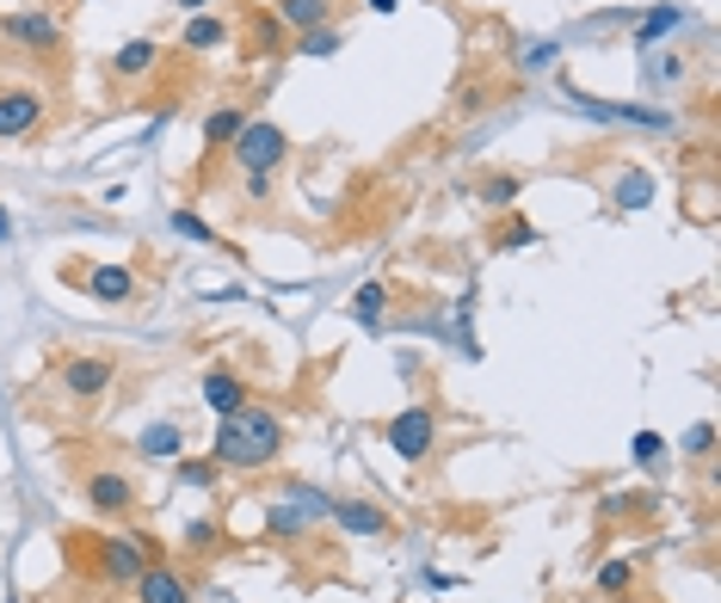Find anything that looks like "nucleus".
<instances>
[{
  "mask_svg": "<svg viewBox=\"0 0 721 603\" xmlns=\"http://www.w3.org/2000/svg\"><path fill=\"white\" fill-rule=\"evenodd\" d=\"M179 7H204V0H179Z\"/></svg>",
  "mask_w": 721,
  "mask_h": 603,
  "instance_id": "obj_37",
  "label": "nucleus"
},
{
  "mask_svg": "<svg viewBox=\"0 0 721 603\" xmlns=\"http://www.w3.org/2000/svg\"><path fill=\"white\" fill-rule=\"evenodd\" d=\"M68 548H87V555H93V567H99V579H111V585H136L142 567H148V560H160L148 536H87V541L68 536Z\"/></svg>",
  "mask_w": 721,
  "mask_h": 603,
  "instance_id": "obj_2",
  "label": "nucleus"
},
{
  "mask_svg": "<svg viewBox=\"0 0 721 603\" xmlns=\"http://www.w3.org/2000/svg\"><path fill=\"white\" fill-rule=\"evenodd\" d=\"M217 536H222V529L210 524V517H186V529H179V548H186V555H217Z\"/></svg>",
  "mask_w": 721,
  "mask_h": 603,
  "instance_id": "obj_24",
  "label": "nucleus"
},
{
  "mask_svg": "<svg viewBox=\"0 0 721 603\" xmlns=\"http://www.w3.org/2000/svg\"><path fill=\"white\" fill-rule=\"evenodd\" d=\"M642 585V567H635V560L629 555H617V560H604V567H598V598H611V603H623L629 591Z\"/></svg>",
  "mask_w": 721,
  "mask_h": 603,
  "instance_id": "obj_19",
  "label": "nucleus"
},
{
  "mask_svg": "<svg viewBox=\"0 0 721 603\" xmlns=\"http://www.w3.org/2000/svg\"><path fill=\"white\" fill-rule=\"evenodd\" d=\"M382 309H389V290H382V283H364V290L352 295V321L370 326V333H382Z\"/></svg>",
  "mask_w": 721,
  "mask_h": 603,
  "instance_id": "obj_22",
  "label": "nucleus"
},
{
  "mask_svg": "<svg viewBox=\"0 0 721 603\" xmlns=\"http://www.w3.org/2000/svg\"><path fill=\"white\" fill-rule=\"evenodd\" d=\"M0 37L13 49H25V56H63V19L49 13V7H19V13L0 19Z\"/></svg>",
  "mask_w": 721,
  "mask_h": 603,
  "instance_id": "obj_6",
  "label": "nucleus"
},
{
  "mask_svg": "<svg viewBox=\"0 0 721 603\" xmlns=\"http://www.w3.org/2000/svg\"><path fill=\"white\" fill-rule=\"evenodd\" d=\"M574 105L586 111V118H598V124H642V130H673V118L666 111H647V105H611V99H592V93H580L574 87Z\"/></svg>",
  "mask_w": 721,
  "mask_h": 603,
  "instance_id": "obj_10",
  "label": "nucleus"
},
{
  "mask_svg": "<svg viewBox=\"0 0 721 603\" xmlns=\"http://www.w3.org/2000/svg\"><path fill=\"white\" fill-rule=\"evenodd\" d=\"M284 456V418L271 406L247 401L241 413L217 418V437H210V462L222 474H259Z\"/></svg>",
  "mask_w": 721,
  "mask_h": 603,
  "instance_id": "obj_1",
  "label": "nucleus"
},
{
  "mask_svg": "<svg viewBox=\"0 0 721 603\" xmlns=\"http://www.w3.org/2000/svg\"><path fill=\"white\" fill-rule=\"evenodd\" d=\"M241 124H247V111H241V105H217V111H210V118H204V155L210 160L229 155V142L241 136Z\"/></svg>",
  "mask_w": 721,
  "mask_h": 603,
  "instance_id": "obj_17",
  "label": "nucleus"
},
{
  "mask_svg": "<svg viewBox=\"0 0 721 603\" xmlns=\"http://www.w3.org/2000/svg\"><path fill=\"white\" fill-rule=\"evenodd\" d=\"M87 295L106 302V309H124V302H136L142 295V283H136L130 265H93V271H87Z\"/></svg>",
  "mask_w": 721,
  "mask_h": 603,
  "instance_id": "obj_12",
  "label": "nucleus"
},
{
  "mask_svg": "<svg viewBox=\"0 0 721 603\" xmlns=\"http://www.w3.org/2000/svg\"><path fill=\"white\" fill-rule=\"evenodd\" d=\"M173 234H186V241H210V222L191 216V210H173Z\"/></svg>",
  "mask_w": 721,
  "mask_h": 603,
  "instance_id": "obj_31",
  "label": "nucleus"
},
{
  "mask_svg": "<svg viewBox=\"0 0 721 603\" xmlns=\"http://www.w3.org/2000/svg\"><path fill=\"white\" fill-rule=\"evenodd\" d=\"M340 49H345L340 25H314V32L297 37V56H314V63H328V56H340Z\"/></svg>",
  "mask_w": 721,
  "mask_h": 603,
  "instance_id": "obj_23",
  "label": "nucleus"
},
{
  "mask_svg": "<svg viewBox=\"0 0 721 603\" xmlns=\"http://www.w3.org/2000/svg\"><path fill=\"white\" fill-rule=\"evenodd\" d=\"M136 603H191V579L167 560H148L136 579Z\"/></svg>",
  "mask_w": 721,
  "mask_h": 603,
  "instance_id": "obj_11",
  "label": "nucleus"
},
{
  "mask_svg": "<svg viewBox=\"0 0 721 603\" xmlns=\"http://www.w3.org/2000/svg\"><path fill=\"white\" fill-rule=\"evenodd\" d=\"M555 56H562V49H555V44H531V49H524V56H518V63L531 68V75H543V68H555Z\"/></svg>",
  "mask_w": 721,
  "mask_h": 603,
  "instance_id": "obj_32",
  "label": "nucleus"
},
{
  "mask_svg": "<svg viewBox=\"0 0 721 603\" xmlns=\"http://www.w3.org/2000/svg\"><path fill=\"white\" fill-rule=\"evenodd\" d=\"M49 118V93L44 87H0V142L32 136Z\"/></svg>",
  "mask_w": 721,
  "mask_h": 603,
  "instance_id": "obj_7",
  "label": "nucleus"
},
{
  "mask_svg": "<svg viewBox=\"0 0 721 603\" xmlns=\"http://www.w3.org/2000/svg\"><path fill=\"white\" fill-rule=\"evenodd\" d=\"M155 63H160L155 37H130V44H118V49H111L106 75H111V80H142V75H155Z\"/></svg>",
  "mask_w": 721,
  "mask_h": 603,
  "instance_id": "obj_14",
  "label": "nucleus"
},
{
  "mask_svg": "<svg viewBox=\"0 0 721 603\" xmlns=\"http://www.w3.org/2000/svg\"><path fill=\"white\" fill-rule=\"evenodd\" d=\"M709 444H716V425H690V432L678 437V449H685V456H709Z\"/></svg>",
  "mask_w": 721,
  "mask_h": 603,
  "instance_id": "obj_30",
  "label": "nucleus"
},
{
  "mask_svg": "<svg viewBox=\"0 0 721 603\" xmlns=\"http://www.w3.org/2000/svg\"><path fill=\"white\" fill-rule=\"evenodd\" d=\"M271 19L284 32H314V25H333V0H271Z\"/></svg>",
  "mask_w": 721,
  "mask_h": 603,
  "instance_id": "obj_15",
  "label": "nucleus"
},
{
  "mask_svg": "<svg viewBox=\"0 0 721 603\" xmlns=\"http://www.w3.org/2000/svg\"><path fill=\"white\" fill-rule=\"evenodd\" d=\"M142 456H155V462H179V449H186V432L173 425V418H160V425H148V432L136 437Z\"/></svg>",
  "mask_w": 721,
  "mask_h": 603,
  "instance_id": "obj_20",
  "label": "nucleus"
},
{
  "mask_svg": "<svg viewBox=\"0 0 721 603\" xmlns=\"http://www.w3.org/2000/svg\"><path fill=\"white\" fill-rule=\"evenodd\" d=\"M328 524L345 529V536H395V517L382 505H370V499H340L328 493Z\"/></svg>",
  "mask_w": 721,
  "mask_h": 603,
  "instance_id": "obj_8",
  "label": "nucleus"
},
{
  "mask_svg": "<svg viewBox=\"0 0 721 603\" xmlns=\"http://www.w3.org/2000/svg\"><path fill=\"white\" fill-rule=\"evenodd\" d=\"M659 80H685V56H666V63H659Z\"/></svg>",
  "mask_w": 721,
  "mask_h": 603,
  "instance_id": "obj_34",
  "label": "nucleus"
},
{
  "mask_svg": "<svg viewBox=\"0 0 721 603\" xmlns=\"http://www.w3.org/2000/svg\"><path fill=\"white\" fill-rule=\"evenodd\" d=\"M536 241H543V234H536L524 216H512V222H500V228H493V241H487V247H493V253H512V247H536Z\"/></svg>",
  "mask_w": 721,
  "mask_h": 603,
  "instance_id": "obj_25",
  "label": "nucleus"
},
{
  "mask_svg": "<svg viewBox=\"0 0 721 603\" xmlns=\"http://www.w3.org/2000/svg\"><path fill=\"white\" fill-rule=\"evenodd\" d=\"M7 234H13V222H7V203H0V241H7Z\"/></svg>",
  "mask_w": 721,
  "mask_h": 603,
  "instance_id": "obj_36",
  "label": "nucleus"
},
{
  "mask_svg": "<svg viewBox=\"0 0 721 603\" xmlns=\"http://www.w3.org/2000/svg\"><path fill=\"white\" fill-rule=\"evenodd\" d=\"M629 456H635L642 468H654L659 456H666V437H659V432H635V444H629Z\"/></svg>",
  "mask_w": 721,
  "mask_h": 603,
  "instance_id": "obj_28",
  "label": "nucleus"
},
{
  "mask_svg": "<svg viewBox=\"0 0 721 603\" xmlns=\"http://www.w3.org/2000/svg\"><path fill=\"white\" fill-rule=\"evenodd\" d=\"M173 474H179V487H217V474H222V468L210 462V456H191V462H179Z\"/></svg>",
  "mask_w": 721,
  "mask_h": 603,
  "instance_id": "obj_27",
  "label": "nucleus"
},
{
  "mask_svg": "<svg viewBox=\"0 0 721 603\" xmlns=\"http://www.w3.org/2000/svg\"><path fill=\"white\" fill-rule=\"evenodd\" d=\"M518 179L512 172H493V179H481V203H493V210H506V203H518Z\"/></svg>",
  "mask_w": 721,
  "mask_h": 603,
  "instance_id": "obj_26",
  "label": "nucleus"
},
{
  "mask_svg": "<svg viewBox=\"0 0 721 603\" xmlns=\"http://www.w3.org/2000/svg\"><path fill=\"white\" fill-rule=\"evenodd\" d=\"M278 32H284V25L271 19V7H266V13L253 19V49H259V56H271V49H278Z\"/></svg>",
  "mask_w": 721,
  "mask_h": 603,
  "instance_id": "obj_29",
  "label": "nucleus"
},
{
  "mask_svg": "<svg viewBox=\"0 0 721 603\" xmlns=\"http://www.w3.org/2000/svg\"><path fill=\"white\" fill-rule=\"evenodd\" d=\"M118 382V357L111 351H68L56 364V388H63L68 406H99Z\"/></svg>",
  "mask_w": 721,
  "mask_h": 603,
  "instance_id": "obj_3",
  "label": "nucleus"
},
{
  "mask_svg": "<svg viewBox=\"0 0 721 603\" xmlns=\"http://www.w3.org/2000/svg\"><path fill=\"white\" fill-rule=\"evenodd\" d=\"M364 7H370V13H395V7H401V0H364Z\"/></svg>",
  "mask_w": 721,
  "mask_h": 603,
  "instance_id": "obj_35",
  "label": "nucleus"
},
{
  "mask_svg": "<svg viewBox=\"0 0 721 603\" xmlns=\"http://www.w3.org/2000/svg\"><path fill=\"white\" fill-rule=\"evenodd\" d=\"M253 401V388H247V376H235L229 364H217V370L204 376V406L217 418H229V413H241V406Z\"/></svg>",
  "mask_w": 721,
  "mask_h": 603,
  "instance_id": "obj_13",
  "label": "nucleus"
},
{
  "mask_svg": "<svg viewBox=\"0 0 721 603\" xmlns=\"http://www.w3.org/2000/svg\"><path fill=\"white\" fill-rule=\"evenodd\" d=\"M179 44H186L191 56L222 49V44H229V25H222V19H210V13H191V19H186V32H179Z\"/></svg>",
  "mask_w": 721,
  "mask_h": 603,
  "instance_id": "obj_21",
  "label": "nucleus"
},
{
  "mask_svg": "<svg viewBox=\"0 0 721 603\" xmlns=\"http://www.w3.org/2000/svg\"><path fill=\"white\" fill-rule=\"evenodd\" d=\"M87 505L99 517H124V511H136V480L118 474V468H93L87 474Z\"/></svg>",
  "mask_w": 721,
  "mask_h": 603,
  "instance_id": "obj_9",
  "label": "nucleus"
},
{
  "mask_svg": "<svg viewBox=\"0 0 721 603\" xmlns=\"http://www.w3.org/2000/svg\"><path fill=\"white\" fill-rule=\"evenodd\" d=\"M611 203L617 210H647V203H654V172L647 167H623L617 172V186H611Z\"/></svg>",
  "mask_w": 721,
  "mask_h": 603,
  "instance_id": "obj_18",
  "label": "nucleus"
},
{
  "mask_svg": "<svg viewBox=\"0 0 721 603\" xmlns=\"http://www.w3.org/2000/svg\"><path fill=\"white\" fill-rule=\"evenodd\" d=\"M685 25H690L685 0H659L654 13H642V19H635V44H659V37L685 32Z\"/></svg>",
  "mask_w": 721,
  "mask_h": 603,
  "instance_id": "obj_16",
  "label": "nucleus"
},
{
  "mask_svg": "<svg viewBox=\"0 0 721 603\" xmlns=\"http://www.w3.org/2000/svg\"><path fill=\"white\" fill-rule=\"evenodd\" d=\"M382 444H389L401 462H425V456L439 449V406H425V401L401 406V413L382 425Z\"/></svg>",
  "mask_w": 721,
  "mask_h": 603,
  "instance_id": "obj_5",
  "label": "nucleus"
},
{
  "mask_svg": "<svg viewBox=\"0 0 721 603\" xmlns=\"http://www.w3.org/2000/svg\"><path fill=\"white\" fill-rule=\"evenodd\" d=\"M229 155H235L241 172H266V179H271V172L290 160V130L271 124V118H247V124H241V136L229 142Z\"/></svg>",
  "mask_w": 721,
  "mask_h": 603,
  "instance_id": "obj_4",
  "label": "nucleus"
},
{
  "mask_svg": "<svg viewBox=\"0 0 721 603\" xmlns=\"http://www.w3.org/2000/svg\"><path fill=\"white\" fill-rule=\"evenodd\" d=\"M420 585H425V591H451L456 579H451V572H432V567H425V572H420Z\"/></svg>",
  "mask_w": 721,
  "mask_h": 603,
  "instance_id": "obj_33",
  "label": "nucleus"
}]
</instances>
